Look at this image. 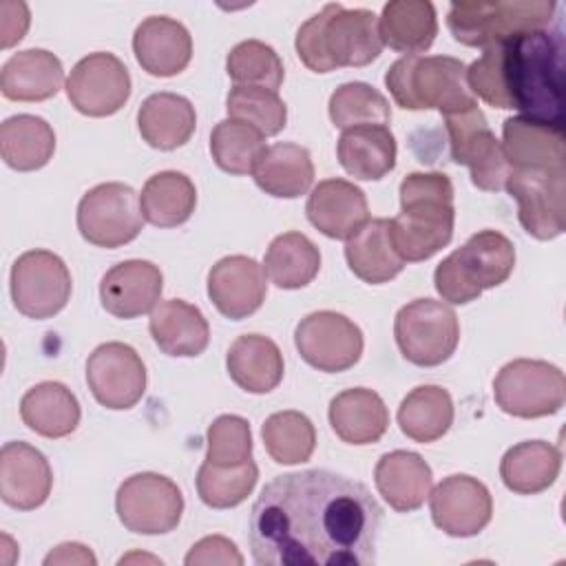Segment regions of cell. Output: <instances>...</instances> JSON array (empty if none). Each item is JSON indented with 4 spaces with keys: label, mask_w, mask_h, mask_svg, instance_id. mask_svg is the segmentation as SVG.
<instances>
[{
    "label": "cell",
    "mask_w": 566,
    "mask_h": 566,
    "mask_svg": "<svg viewBox=\"0 0 566 566\" xmlns=\"http://www.w3.org/2000/svg\"><path fill=\"white\" fill-rule=\"evenodd\" d=\"M115 511L126 531L139 535H164L175 531L181 522L184 495L170 478L142 471L119 484Z\"/></svg>",
    "instance_id": "cell-12"
},
{
    "label": "cell",
    "mask_w": 566,
    "mask_h": 566,
    "mask_svg": "<svg viewBox=\"0 0 566 566\" xmlns=\"http://www.w3.org/2000/svg\"><path fill=\"white\" fill-rule=\"evenodd\" d=\"M263 265L252 256L232 254L219 259L208 272V296L212 305L230 321H241L254 314L268 294Z\"/></svg>",
    "instance_id": "cell-19"
},
{
    "label": "cell",
    "mask_w": 566,
    "mask_h": 566,
    "mask_svg": "<svg viewBox=\"0 0 566 566\" xmlns=\"http://www.w3.org/2000/svg\"><path fill=\"white\" fill-rule=\"evenodd\" d=\"M20 418L38 436L57 440L71 436L77 429L82 409L75 394L66 385L57 380H44L27 389L22 396Z\"/></svg>",
    "instance_id": "cell-33"
},
{
    "label": "cell",
    "mask_w": 566,
    "mask_h": 566,
    "mask_svg": "<svg viewBox=\"0 0 566 566\" xmlns=\"http://www.w3.org/2000/svg\"><path fill=\"white\" fill-rule=\"evenodd\" d=\"M345 259L349 270L369 285L389 283L405 268L389 237V219H371L360 226L345 243Z\"/></svg>",
    "instance_id": "cell-34"
},
{
    "label": "cell",
    "mask_w": 566,
    "mask_h": 566,
    "mask_svg": "<svg viewBox=\"0 0 566 566\" xmlns=\"http://www.w3.org/2000/svg\"><path fill=\"white\" fill-rule=\"evenodd\" d=\"M184 562L188 566H195V564H237V566H241L243 557L237 551L234 542H230L228 537L208 535L190 548V553L186 555Z\"/></svg>",
    "instance_id": "cell-48"
},
{
    "label": "cell",
    "mask_w": 566,
    "mask_h": 566,
    "mask_svg": "<svg viewBox=\"0 0 566 566\" xmlns=\"http://www.w3.org/2000/svg\"><path fill=\"white\" fill-rule=\"evenodd\" d=\"M502 150L511 170H566L564 126L509 117L502 124Z\"/></svg>",
    "instance_id": "cell-22"
},
{
    "label": "cell",
    "mask_w": 566,
    "mask_h": 566,
    "mask_svg": "<svg viewBox=\"0 0 566 566\" xmlns=\"http://www.w3.org/2000/svg\"><path fill=\"white\" fill-rule=\"evenodd\" d=\"M382 44L405 55H420L438 35L436 7L429 0H391L378 18Z\"/></svg>",
    "instance_id": "cell-36"
},
{
    "label": "cell",
    "mask_w": 566,
    "mask_h": 566,
    "mask_svg": "<svg viewBox=\"0 0 566 566\" xmlns=\"http://www.w3.org/2000/svg\"><path fill=\"white\" fill-rule=\"evenodd\" d=\"M263 139L265 137L254 126L228 117L210 133V155L221 170L230 175H248L265 150Z\"/></svg>",
    "instance_id": "cell-42"
},
{
    "label": "cell",
    "mask_w": 566,
    "mask_h": 566,
    "mask_svg": "<svg viewBox=\"0 0 566 566\" xmlns=\"http://www.w3.org/2000/svg\"><path fill=\"white\" fill-rule=\"evenodd\" d=\"M396 137L389 126L365 124L340 133L336 155L347 175L360 181H378L396 166Z\"/></svg>",
    "instance_id": "cell-30"
},
{
    "label": "cell",
    "mask_w": 566,
    "mask_h": 566,
    "mask_svg": "<svg viewBox=\"0 0 566 566\" xmlns=\"http://www.w3.org/2000/svg\"><path fill=\"white\" fill-rule=\"evenodd\" d=\"M133 53L148 75L172 77L190 64L192 38L179 20L148 15L133 33Z\"/></svg>",
    "instance_id": "cell-24"
},
{
    "label": "cell",
    "mask_w": 566,
    "mask_h": 566,
    "mask_svg": "<svg viewBox=\"0 0 566 566\" xmlns=\"http://www.w3.org/2000/svg\"><path fill=\"white\" fill-rule=\"evenodd\" d=\"M515 268V248L497 230H480L436 265L433 285L442 301L467 305L484 290L502 285Z\"/></svg>",
    "instance_id": "cell-6"
},
{
    "label": "cell",
    "mask_w": 566,
    "mask_h": 566,
    "mask_svg": "<svg viewBox=\"0 0 566 566\" xmlns=\"http://www.w3.org/2000/svg\"><path fill=\"white\" fill-rule=\"evenodd\" d=\"M433 524L451 537H473L486 528L493 517V497L489 489L467 473L447 475L429 493Z\"/></svg>",
    "instance_id": "cell-18"
},
{
    "label": "cell",
    "mask_w": 566,
    "mask_h": 566,
    "mask_svg": "<svg viewBox=\"0 0 566 566\" xmlns=\"http://www.w3.org/2000/svg\"><path fill=\"white\" fill-rule=\"evenodd\" d=\"M228 376L248 394H270L283 380V354L279 345L263 334L239 336L226 354Z\"/></svg>",
    "instance_id": "cell-31"
},
{
    "label": "cell",
    "mask_w": 566,
    "mask_h": 566,
    "mask_svg": "<svg viewBox=\"0 0 566 566\" xmlns=\"http://www.w3.org/2000/svg\"><path fill=\"white\" fill-rule=\"evenodd\" d=\"M259 480V467L254 460L232 464V467H217L203 462L197 471V493L199 500L210 509H232L241 504Z\"/></svg>",
    "instance_id": "cell-44"
},
{
    "label": "cell",
    "mask_w": 566,
    "mask_h": 566,
    "mask_svg": "<svg viewBox=\"0 0 566 566\" xmlns=\"http://www.w3.org/2000/svg\"><path fill=\"white\" fill-rule=\"evenodd\" d=\"M305 214L310 223L329 239L347 241L360 226L369 221L365 192L347 179H323L307 197Z\"/></svg>",
    "instance_id": "cell-23"
},
{
    "label": "cell",
    "mask_w": 566,
    "mask_h": 566,
    "mask_svg": "<svg viewBox=\"0 0 566 566\" xmlns=\"http://www.w3.org/2000/svg\"><path fill=\"white\" fill-rule=\"evenodd\" d=\"M382 509L347 475L307 469L272 478L248 515L252 559L261 566H369Z\"/></svg>",
    "instance_id": "cell-1"
},
{
    "label": "cell",
    "mask_w": 566,
    "mask_h": 566,
    "mask_svg": "<svg viewBox=\"0 0 566 566\" xmlns=\"http://www.w3.org/2000/svg\"><path fill=\"white\" fill-rule=\"evenodd\" d=\"M400 212L389 219V237L407 263L431 259L453 239V184L444 172H409L400 181Z\"/></svg>",
    "instance_id": "cell-3"
},
{
    "label": "cell",
    "mask_w": 566,
    "mask_h": 566,
    "mask_svg": "<svg viewBox=\"0 0 566 566\" xmlns=\"http://www.w3.org/2000/svg\"><path fill=\"white\" fill-rule=\"evenodd\" d=\"M504 190L533 239L551 241L566 230V170H511Z\"/></svg>",
    "instance_id": "cell-15"
},
{
    "label": "cell",
    "mask_w": 566,
    "mask_h": 566,
    "mask_svg": "<svg viewBox=\"0 0 566 566\" xmlns=\"http://www.w3.org/2000/svg\"><path fill=\"white\" fill-rule=\"evenodd\" d=\"M493 398L497 407L515 418H544L564 407L566 378L564 371L537 358H515L506 363L493 380Z\"/></svg>",
    "instance_id": "cell-9"
},
{
    "label": "cell",
    "mask_w": 566,
    "mask_h": 566,
    "mask_svg": "<svg viewBox=\"0 0 566 566\" xmlns=\"http://www.w3.org/2000/svg\"><path fill=\"white\" fill-rule=\"evenodd\" d=\"M394 338L409 363L438 367L453 356L460 343V321L442 301L413 298L398 310Z\"/></svg>",
    "instance_id": "cell-8"
},
{
    "label": "cell",
    "mask_w": 566,
    "mask_h": 566,
    "mask_svg": "<svg viewBox=\"0 0 566 566\" xmlns=\"http://www.w3.org/2000/svg\"><path fill=\"white\" fill-rule=\"evenodd\" d=\"M55 153V133L38 115H11L0 124V155L20 172L44 168Z\"/></svg>",
    "instance_id": "cell-37"
},
{
    "label": "cell",
    "mask_w": 566,
    "mask_h": 566,
    "mask_svg": "<svg viewBox=\"0 0 566 566\" xmlns=\"http://www.w3.org/2000/svg\"><path fill=\"white\" fill-rule=\"evenodd\" d=\"M332 431L347 444H374L389 429L385 400L367 387H352L332 398L327 411Z\"/></svg>",
    "instance_id": "cell-28"
},
{
    "label": "cell",
    "mask_w": 566,
    "mask_h": 566,
    "mask_svg": "<svg viewBox=\"0 0 566 566\" xmlns=\"http://www.w3.org/2000/svg\"><path fill=\"white\" fill-rule=\"evenodd\" d=\"M55 562H62V564H66V562L95 564V555H93L86 546L71 542V544H60V546H57L51 555H46V559H44L46 566H49V564H55Z\"/></svg>",
    "instance_id": "cell-50"
},
{
    "label": "cell",
    "mask_w": 566,
    "mask_h": 566,
    "mask_svg": "<svg viewBox=\"0 0 566 566\" xmlns=\"http://www.w3.org/2000/svg\"><path fill=\"white\" fill-rule=\"evenodd\" d=\"M53 486L46 455L22 440L4 442L0 449V497L18 511L42 506Z\"/></svg>",
    "instance_id": "cell-21"
},
{
    "label": "cell",
    "mask_w": 566,
    "mask_h": 566,
    "mask_svg": "<svg viewBox=\"0 0 566 566\" xmlns=\"http://www.w3.org/2000/svg\"><path fill=\"white\" fill-rule=\"evenodd\" d=\"M86 382L93 398L113 411L135 407L146 391V365L126 343L97 345L86 360Z\"/></svg>",
    "instance_id": "cell-17"
},
{
    "label": "cell",
    "mask_w": 566,
    "mask_h": 566,
    "mask_svg": "<svg viewBox=\"0 0 566 566\" xmlns=\"http://www.w3.org/2000/svg\"><path fill=\"white\" fill-rule=\"evenodd\" d=\"M226 71L237 86H259L276 93L285 77L279 53L261 40L234 44L226 57Z\"/></svg>",
    "instance_id": "cell-45"
},
{
    "label": "cell",
    "mask_w": 566,
    "mask_h": 566,
    "mask_svg": "<svg viewBox=\"0 0 566 566\" xmlns=\"http://www.w3.org/2000/svg\"><path fill=\"white\" fill-rule=\"evenodd\" d=\"M451 424L453 400L440 385H420L411 389L398 407V427L413 442H436L451 429Z\"/></svg>",
    "instance_id": "cell-39"
},
{
    "label": "cell",
    "mask_w": 566,
    "mask_h": 566,
    "mask_svg": "<svg viewBox=\"0 0 566 566\" xmlns=\"http://www.w3.org/2000/svg\"><path fill=\"white\" fill-rule=\"evenodd\" d=\"M31 15L24 2L2 0L0 2V46L9 49L20 42L29 29Z\"/></svg>",
    "instance_id": "cell-49"
},
{
    "label": "cell",
    "mask_w": 566,
    "mask_h": 566,
    "mask_svg": "<svg viewBox=\"0 0 566 566\" xmlns=\"http://www.w3.org/2000/svg\"><path fill=\"white\" fill-rule=\"evenodd\" d=\"M155 345L175 358L203 354L210 340V327L201 310L184 298H168L153 307L148 321Z\"/></svg>",
    "instance_id": "cell-26"
},
{
    "label": "cell",
    "mask_w": 566,
    "mask_h": 566,
    "mask_svg": "<svg viewBox=\"0 0 566 566\" xmlns=\"http://www.w3.org/2000/svg\"><path fill=\"white\" fill-rule=\"evenodd\" d=\"M142 214L155 228H177L186 223L197 206V188L179 170H161L146 179L139 195Z\"/></svg>",
    "instance_id": "cell-38"
},
{
    "label": "cell",
    "mask_w": 566,
    "mask_h": 566,
    "mask_svg": "<svg viewBox=\"0 0 566 566\" xmlns=\"http://www.w3.org/2000/svg\"><path fill=\"white\" fill-rule=\"evenodd\" d=\"M66 97L82 115H115L130 97V73L113 53H88L71 69V75L66 77Z\"/></svg>",
    "instance_id": "cell-16"
},
{
    "label": "cell",
    "mask_w": 566,
    "mask_h": 566,
    "mask_svg": "<svg viewBox=\"0 0 566 566\" xmlns=\"http://www.w3.org/2000/svg\"><path fill=\"white\" fill-rule=\"evenodd\" d=\"M555 9L553 0H460L449 7L447 27L455 42L489 49L513 35L548 29Z\"/></svg>",
    "instance_id": "cell-7"
},
{
    "label": "cell",
    "mask_w": 566,
    "mask_h": 566,
    "mask_svg": "<svg viewBox=\"0 0 566 566\" xmlns=\"http://www.w3.org/2000/svg\"><path fill=\"white\" fill-rule=\"evenodd\" d=\"M374 482L380 497L398 513L418 511L431 493L433 473L416 451L396 449L376 462Z\"/></svg>",
    "instance_id": "cell-25"
},
{
    "label": "cell",
    "mask_w": 566,
    "mask_h": 566,
    "mask_svg": "<svg viewBox=\"0 0 566 566\" xmlns=\"http://www.w3.org/2000/svg\"><path fill=\"white\" fill-rule=\"evenodd\" d=\"M263 270L276 287L301 290L318 274L321 252L303 232H283L268 245Z\"/></svg>",
    "instance_id": "cell-40"
},
{
    "label": "cell",
    "mask_w": 566,
    "mask_h": 566,
    "mask_svg": "<svg viewBox=\"0 0 566 566\" xmlns=\"http://www.w3.org/2000/svg\"><path fill=\"white\" fill-rule=\"evenodd\" d=\"M164 290L159 265L144 259L115 263L99 281L102 307L115 318H137L153 312Z\"/></svg>",
    "instance_id": "cell-20"
},
{
    "label": "cell",
    "mask_w": 566,
    "mask_h": 566,
    "mask_svg": "<svg viewBox=\"0 0 566 566\" xmlns=\"http://www.w3.org/2000/svg\"><path fill=\"white\" fill-rule=\"evenodd\" d=\"M137 128L148 146L157 150H175L192 137L197 113L188 97L159 91L142 102L137 111Z\"/></svg>",
    "instance_id": "cell-29"
},
{
    "label": "cell",
    "mask_w": 566,
    "mask_h": 566,
    "mask_svg": "<svg viewBox=\"0 0 566 566\" xmlns=\"http://www.w3.org/2000/svg\"><path fill=\"white\" fill-rule=\"evenodd\" d=\"M294 345L310 367L325 374H338L360 360L365 338L360 327L345 314L321 310L298 321Z\"/></svg>",
    "instance_id": "cell-14"
},
{
    "label": "cell",
    "mask_w": 566,
    "mask_h": 566,
    "mask_svg": "<svg viewBox=\"0 0 566 566\" xmlns=\"http://www.w3.org/2000/svg\"><path fill=\"white\" fill-rule=\"evenodd\" d=\"M473 95L493 108L564 126V35L562 31H526L484 49L467 66Z\"/></svg>",
    "instance_id": "cell-2"
},
{
    "label": "cell",
    "mask_w": 566,
    "mask_h": 566,
    "mask_svg": "<svg viewBox=\"0 0 566 566\" xmlns=\"http://www.w3.org/2000/svg\"><path fill=\"white\" fill-rule=\"evenodd\" d=\"M562 469V451L546 440L513 444L500 460L504 486L517 495H535L555 484Z\"/></svg>",
    "instance_id": "cell-35"
},
{
    "label": "cell",
    "mask_w": 566,
    "mask_h": 566,
    "mask_svg": "<svg viewBox=\"0 0 566 566\" xmlns=\"http://www.w3.org/2000/svg\"><path fill=\"white\" fill-rule=\"evenodd\" d=\"M252 460V433L245 418L223 413L212 420L206 433V462L232 467Z\"/></svg>",
    "instance_id": "cell-47"
},
{
    "label": "cell",
    "mask_w": 566,
    "mask_h": 566,
    "mask_svg": "<svg viewBox=\"0 0 566 566\" xmlns=\"http://www.w3.org/2000/svg\"><path fill=\"white\" fill-rule=\"evenodd\" d=\"M261 438L268 455L276 464L307 462L316 449V429L312 420L294 409L268 416L261 427Z\"/></svg>",
    "instance_id": "cell-41"
},
{
    "label": "cell",
    "mask_w": 566,
    "mask_h": 566,
    "mask_svg": "<svg viewBox=\"0 0 566 566\" xmlns=\"http://www.w3.org/2000/svg\"><path fill=\"white\" fill-rule=\"evenodd\" d=\"M451 159L467 166L471 184L486 192H500L506 186L511 166L504 157L502 142L491 130L484 113L478 106L444 115Z\"/></svg>",
    "instance_id": "cell-11"
},
{
    "label": "cell",
    "mask_w": 566,
    "mask_h": 566,
    "mask_svg": "<svg viewBox=\"0 0 566 566\" xmlns=\"http://www.w3.org/2000/svg\"><path fill=\"white\" fill-rule=\"evenodd\" d=\"M137 192L119 181L97 184L77 203V230L97 248H122L144 228Z\"/></svg>",
    "instance_id": "cell-10"
},
{
    "label": "cell",
    "mask_w": 566,
    "mask_h": 566,
    "mask_svg": "<svg viewBox=\"0 0 566 566\" xmlns=\"http://www.w3.org/2000/svg\"><path fill=\"white\" fill-rule=\"evenodd\" d=\"M226 111L232 119L254 126L263 137L279 135L287 124V106L276 91L259 86H232L226 97Z\"/></svg>",
    "instance_id": "cell-46"
},
{
    "label": "cell",
    "mask_w": 566,
    "mask_h": 566,
    "mask_svg": "<svg viewBox=\"0 0 566 566\" xmlns=\"http://www.w3.org/2000/svg\"><path fill=\"white\" fill-rule=\"evenodd\" d=\"M385 84L405 111L438 108L453 115L478 106L467 82V64L451 55H402L387 69Z\"/></svg>",
    "instance_id": "cell-5"
},
{
    "label": "cell",
    "mask_w": 566,
    "mask_h": 566,
    "mask_svg": "<svg viewBox=\"0 0 566 566\" xmlns=\"http://www.w3.org/2000/svg\"><path fill=\"white\" fill-rule=\"evenodd\" d=\"M252 177L256 186L279 199H296L314 184V164L305 146L279 142L265 146L254 164Z\"/></svg>",
    "instance_id": "cell-32"
},
{
    "label": "cell",
    "mask_w": 566,
    "mask_h": 566,
    "mask_svg": "<svg viewBox=\"0 0 566 566\" xmlns=\"http://www.w3.org/2000/svg\"><path fill=\"white\" fill-rule=\"evenodd\" d=\"M329 119L336 128L347 130L365 124L387 126L391 122V106L387 97L365 84V82H345L329 95Z\"/></svg>",
    "instance_id": "cell-43"
},
{
    "label": "cell",
    "mask_w": 566,
    "mask_h": 566,
    "mask_svg": "<svg viewBox=\"0 0 566 566\" xmlns=\"http://www.w3.org/2000/svg\"><path fill=\"white\" fill-rule=\"evenodd\" d=\"M62 62L46 49L18 51L0 69V91L13 102L51 99L62 88Z\"/></svg>",
    "instance_id": "cell-27"
},
{
    "label": "cell",
    "mask_w": 566,
    "mask_h": 566,
    "mask_svg": "<svg viewBox=\"0 0 566 566\" xmlns=\"http://www.w3.org/2000/svg\"><path fill=\"white\" fill-rule=\"evenodd\" d=\"M296 55L314 73L367 66L382 53L378 15L369 9L325 4L296 31Z\"/></svg>",
    "instance_id": "cell-4"
},
{
    "label": "cell",
    "mask_w": 566,
    "mask_h": 566,
    "mask_svg": "<svg viewBox=\"0 0 566 566\" xmlns=\"http://www.w3.org/2000/svg\"><path fill=\"white\" fill-rule=\"evenodd\" d=\"M9 285L15 310L35 321H44L62 312L73 290L66 263L49 250L22 252L11 265Z\"/></svg>",
    "instance_id": "cell-13"
}]
</instances>
